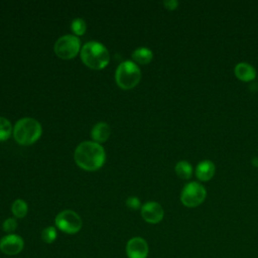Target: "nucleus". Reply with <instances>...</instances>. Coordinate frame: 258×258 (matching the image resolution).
Returning <instances> with one entry per match:
<instances>
[{
  "mask_svg": "<svg viewBox=\"0 0 258 258\" xmlns=\"http://www.w3.org/2000/svg\"><path fill=\"white\" fill-rule=\"evenodd\" d=\"M253 164H254L255 166L258 165V158H254V159H253Z\"/></svg>",
  "mask_w": 258,
  "mask_h": 258,
  "instance_id": "23",
  "label": "nucleus"
},
{
  "mask_svg": "<svg viewBox=\"0 0 258 258\" xmlns=\"http://www.w3.org/2000/svg\"><path fill=\"white\" fill-rule=\"evenodd\" d=\"M81 49V41L78 36L67 34L59 37L54 43V52L62 59H71L77 56Z\"/></svg>",
  "mask_w": 258,
  "mask_h": 258,
  "instance_id": "6",
  "label": "nucleus"
},
{
  "mask_svg": "<svg viewBox=\"0 0 258 258\" xmlns=\"http://www.w3.org/2000/svg\"><path fill=\"white\" fill-rule=\"evenodd\" d=\"M40 123L33 118H22L18 120L13 128V137L20 145H31L41 136Z\"/></svg>",
  "mask_w": 258,
  "mask_h": 258,
  "instance_id": "3",
  "label": "nucleus"
},
{
  "mask_svg": "<svg viewBox=\"0 0 258 258\" xmlns=\"http://www.w3.org/2000/svg\"><path fill=\"white\" fill-rule=\"evenodd\" d=\"M24 248L22 237L16 234H7L0 239V251L8 256L19 254Z\"/></svg>",
  "mask_w": 258,
  "mask_h": 258,
  "instance_id": "8",
  "label": "nucleus"
},
{
  "mask_svg": "<svg viewBox=\"0 0 258 258\" xmlns=\"http://www.w3.org/2000/svg\"><path fill=\"white\" fill-rule=\"evenodd\" d=\"M132 58L140 64H146L152 60L153 53L147 47H138L132 52Z\"/></svg>",
  "mask_w": 258,
  "mask_h": 258,
  "instance_id": "14",
  "label": "nucleus"
},
{
  "mask_svg": "<svg viewBox=\"0 0 258 258\" xmlns=\"http://www.w3.org/2000/svg\"><path fill=\"white\" fill-rule=\"evenodd\" d=\"M235 75L239 80L243 82H249L255 79L256 71L251 64L247 62H239L235 67Z\"/></svg>",
  "mask_w": 258,
  "mask_h": 258,
  "instance_id": "13",
  "label": "nucleus"
},
{
  "mask_svg": "<svg viewBox=\"0 0 258 258\" xmlns=\"http://www.w3.org/2000/svg\"><path fill=\"white\" fill-rule=\"evenodd\" d=\"M110 136V126L105 122L97 123L91 131V137L94 142L102 143L108 140Z\"/></svg>",
  "mask_w": 258,
  "mask_h": 258,
  "instance_id": "12",
  "label": "nucleus"
},
{
  "mask_svg": "<svg viewBox=\"0 0 258 258\" xmlns=\"http://www.w3.org/2000/svg\"><path fill=\"white\" fill-rule=\"evenodd\" d=\"M55 226L58 230L66 234H76L83 226V221L79 214L72 210H63L58 213L54 219Z\"/></svg>",
  "mask_w": 258,
  "mask_h": 258,
  "instance_id": "5",
  "label": "nucleus"
},
{
  "mask_svg": "<svg viewBox=\"0 0 258 258\" xmlns=\"http://www.w3.org/2000/svg\"><path fill=\"white\" fill-rule=\"evenodd\" d=\"M11 212L15 218L22 219L28 213V206L25 201H23L21 199H17L13 202V204L11 206Z\"/></svg>",
  "mask_w": 258,
  "mask_h": 258,
  "instance_id": "15",
  "label": "nucleus"
},
{
  "mask_svg": "<svg viewBox=\"0 0 258 258\" xmlns=\"http://www.w3.org/2000/svg\"><path fill=\"white\" fill-rule=\"evenodd\" d=\"M12 133V125L10 121L4 117H0V141L7 140Z\"/></svg>",
  "mask_w": 258,
  "mask_h": 258,
  "instance_id": "17",
  "label": "nucleus"
},
{
  "mask_svg": "<svg viewBox=\"0 0 258 258\" xmlns=\"http://www.w3.org/2000/svg\"><path fill=\"white\" fill-rule=\"evenodd\" d=\"M206 188L197 181H191L182 188L180 195L181 203L188 208H195L201 205L206 199Z\"/></svg>",
  "mask_w": 258,
  "mask_h": 258,
  "instance_id": "7",
  "label": "nucleus"
},
{
  "mask_svg": "<svg viewBox=\"0 0 258 258\" xmlns=\"http://www.w3.org/2000/svg\"><path fill=\"white\" fill-rule=\"evenodd\" d=\"M149 247L141 237H133L126 244V255L128 258H147Z\"/></svg>",
  "mask_w": 258,
  "mask_h": 258,
  "instance_id": "9",
  "label": "nucleus"
},
{
  "mask_svg": "<svg viewBox=\"0 0 258 258\" xmlns=\"http://www.w3.org/2000/svg\"><path fill=\"white\" fill-rule=\"evenodd\" d=\"M74 158L82 169L95 171L103 166L106 153L101 144L94 141H84L76 148Z\"/></svg>",
  "mask_w": 258,
  "mask_h": 258,
  "instance_id": "1",
  "label": "nucleus"
},
{
  "mask_svg": "<svg viewBox=\"0 0 258 258\" xmlns=\"http://www.w3.org/2000/svg\"><path fill=\"white\" fill-rule=\"evenodd\" d=\"M163 4L169 10H174L178 6V2L176 0H166L163 2Z\"/></svg>",
  "mask_w": 258,
  "mask_h": 258,
  "instance_id": "22",
  "label": "nucleus"
},
{
  "mask_svg": "<svg viewBox=\"0 0 258 258\" xmlns=\"http://www.w3.org/2000/svg\"><path fill=\"white\" fill-rule=\"evenodd\" d=\"M57 232L52 226H48L41 231V240L46 244H51L56 240Z\"/></svg>",
  "mask_w": 258,
  "mask_h": 258,
  "instance_id": "18",
  "label": "nucleus"
},
{
  "mask_svg": "<svg viewBox=\"0 0 258 258\" xmlns=\"http://www.w3.org/2000/svg\"><path fill=\"white\" fill-rule=\"evenodd\" d=\"M164 216L162 207L156 202H147L141 206V217L149 224L159 223Z\"/></svg>",
  "mask_w": 258,
  "mask_h": 258,
  "instance_id": "10",
  "label": "nucleus"
},
{
  "mask_svg": "<svg viewBox=\"0 0 258 258\" xmlns=\"http://www.w3.org/2000/svg\"><path fill=\"white\" fill-rule=\"evenodd\" d=\"M3 231L8 234H13V232L17 229V221L14 218L6 219L2 224Z\"/></svg>",
  "mask_w": 258,
  "mask_h": 258,
  "instance_id": "20",
  "label": "nucleus"
},
{
  "mask_svg": "<svg viewBox=\"0 0 258 258\" xmlns=\"http://www.w3.org/2000/svg\"><path fill=\"white\" fill-rule=\"evenodd\" d=\"M71 28H72V31L75 33V35L79 36V35H83L86 32L87 25H86V22H85L84 19H82V18H75L72 21Z\"/></svg>",
  "mask_w": 258,
  "mask_h": 258,
  "instance_id": "19",
  "label": "nucleus"
},
{
  "mask_svg": "<svg viewBox=\"0 0 258 258\" xmlns=\"http://www.w3.org/2000/svg\"><path fill=\"white\" fill-rule=\"evenodd\" d=\"M81 58L90 69L102 70L109 63L110 53L101 42L89 41L81 48Z\"/></svg>",
  "mask_w": 258,
  "mask_h": 258,
  "instance_id": "2",
  "label": "nucleus"
},
{
  "mask_svg": "<svg viewBox=\"0 0 258 258\" xmlns=\"http://www.w3.org/2000/svg\"><path fill=\"white\" fill-rule=\"evenodd\" d=\"M126 206L131 210H138L141 208V204L138 198L136 197H129L126 200Z\"/></svg>",
  "mask_w": 258,
  "mask_h": 258,
  "instance_id": "21",
  "label": "nucleus"
},
{
  "mask_svg": "<svg viewBox=\"0 0 258 258\" xmlns=\"http://www.w3.org/2000/svg\"><path fill=\"white\" fill-rule=\"evenodd\" d=\"M141 79L139 67L131 60L121 62L115 72V81L123 90L133 89L138 85Z\"/></svg>",
  "mask_w": 258,
  "mask_h": 258,
  "instance_id": "4",
  "label": "nucleus"
},
{
  "mask_svg": "<svg viewBox=\"0 0 258 258\" xmlns=\"http://www.w3.org/2000/svg\"><path fill=\"white\" fill-rule=\"evenodd\" d=\"M215 174V164L211 160H203L196 167V175L202 181L210 180Z\"/></svg>",
  "mask_w": 258,
  "mask_h": 258,
  "instance_id": "11",
  "label": "nucleus"
},
{
  "mask_svg": "<svg viewBox=\"0 0 258 258\" xmlns=\"http://www.w3.org/2000/svg\"><path fill=\"white\" fill-rule=\"evenodd\" d=\"M176 174L183 179H188L192 174V166L185 160H180L175 164Z\"/></svg>",
  "mask_w": 258,
  "mask_h": 258,
  "instance_id": "16",
  "label": "nucleus"
}]
</instances>
